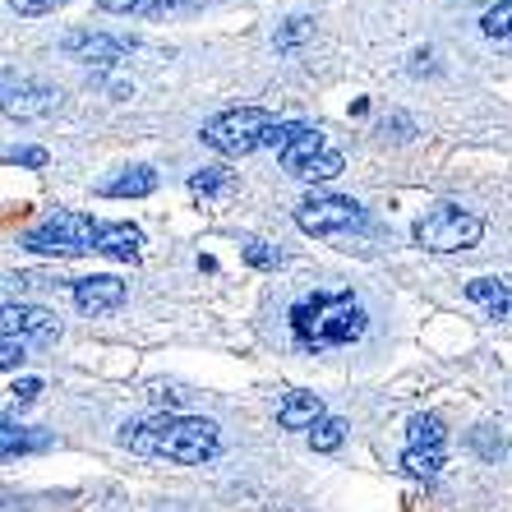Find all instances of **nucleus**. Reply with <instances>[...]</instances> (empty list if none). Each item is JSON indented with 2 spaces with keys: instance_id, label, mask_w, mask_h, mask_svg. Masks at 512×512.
Listing matches in <instances>:
<instances>
[{
  "instance_id": "28",
  "label": "nucleus",
  "mask_w": 512,
  "mask_h": 512,
  "mask_svg": "<svg viewBox=\"0 0 512 512\" xmlns=\"http://www.w3.org/2000/svg\"><path fill=\"white\" fill-rule=\"evenodd\" d=\"M10 397L19 406H28V402H37L42 397V379H14V388H10Z\"/></svg>"
},
{
  "instance_id": "19",
  "label": "nucleus",
  "mask_w": 512,
  "mask_h": 512,
  "mask_svg": "<svg viewBox=\"0 0 512 512\" xmlns=\"http://www.w3.org/2000/svg\"><path fill=\"white\" fill-rule=\"evenodd\" d=\"M342 439H346V420H337V416L319 420V425L310 429V448H314V453H337V448H342Z\"/></svg>"
},
{
  "instance_id": "4",
  "label": "nucleus",
  "mask_w": 512,
  "mask_h": 512,
  "mask_svg": "<svg viewBox=\"0 0 512 512\" xmlns=\"http://www.w3.org/2000/svg\"><path fill=\"white\" fill-rule=\"evenodd\" d=\"M273 125L277 120L263 107H231L208 120L199 139L222 157H245V153H254V148H263V139L273 134Z\"/></svg>"
},
{
  "instance_id": "8",
  "label": "nucleus",
  "mask_w": 512,
  "mask_h": 512,
  "mask_svg": "<svg viewBox=\"0 0 512 512\" xmlns=\"http://www.w3.org/2000/svg\"><path fill=\"white\" fill-rule=\"evenodd\" d=\"M5 333L10 337H37V342H56L60 337V319L42 305H24V300H10L5 305Z\"/></svg>"
},
{
  "instance_id": "15",
  "label": "nucleus",
  "mask_w": 512,
  "mask_h": 512,
  "mask_svg": "<svg viewBox=\"0 0 512 512\" xmlns=\"http://www.w3.org/2000/svg\"><path fill=\"white\" fill-rule=\"evenodd\" d=\"M443 439H448V429H443L439 416H416L406 425V448H434V453H443Z\"/></svg>"
},
{
  "instance_id": "17",
  "label": "nucleus",
  "mask_w": 512,
  "mask_h": 512,
  "mask_svg": "<svg viewBox=\"0 0 512 512\" xmlns=\"http://www.w3.org/2000/svg\"><path fill=\"white\" fill-rule=\"evenodd\" d=\"M42 448H51V434H33V429H19L14 420H5V457L42 453Z\"/></svg>"
},
{
  "instance_id": "26",
  "label": "nucleus",
  "mask_w": 512,
  "mask_h": 512,
  "mask_svg": "<svg viewBox=\"0 0 512 512\" xmlns=\"http://www.w3.org/2000/svg\"><path fill=\"white\" fill-rule=\"evenodd\" d=\"M5 162L10 167H47L51 157H47V148H14V153H5Z\"/></svg>"
},
{
  "instance_id": "9",
  "label": "nucleus",
  "mask_w": 512,
  "mask_h": 512,
  "mask_svg": "<svg viewBox=\"0 0 512 512\" xmlns=\"http://www.w3.org/2000/svg\"><path fill=\"white\" fill-rule=\"evenodd\" d=\"M60 107V93L47 84H5V116L14 120H37V116H51Z\"/></svg>"
},
{
  "instance_id": "5",
  "label": "nucleus",
  "mask_w": 512,
  "mask_h": 512,
  "mask_svg": "<svg viewBox=\"0 0 512 512\" xmlns=\"http://www.w3.org/2000/svg\"><path fill=\"white\" fill-rule=\"evenodd\" d=\"M416 245L429 254H457V250H471L480 245L485 236V222L476 213H466V208H453V203H439V208H429L425 217L416 222Z\"/></svg>"
},
{
  "instance_id": "23",
  "label": "nucleus",
  "mask_w": 512,
  "mask_h": 512,
  "mask_svg": "<svg viewBox=\"0 0 512 512\" xmlns=\"http://www.w3.org/2000/svg\"><path fill=\"white\" fill-rule=\"evenodd\" d=\"M190 190L203 194V199H208V194H222V190H227V171H222V167L194 171V176H190Z\"/></svg>"
},
{
  "instance_id": "3",
  "label": "nucleus",
  "mask_w": 512,
  "mask_h": 512,
  "mask_svg": "<svg viewBox=\"0 0 512 512\" xmlns=\"http://www.w3.org/2000/svg\"><path fill=\"white\" fill-rule=\"evenodd\" d=\"M97 236H102V222H93L88 213H56L47 222H37L33 231H24L28 254H51V259H74V254L97 250Z\"/></svg>"
},
{
  "instance_id": "6",
  "label": "nucleus",
  "mask_w": 512,
  "mask_h": 512,
  "mask_svg": "<svg viewBox=\"0 0 512 512\" xmlns=\"http://www.w3.org/2000/svg\"><path fill=\"white\" fill-rule=\"evenodd\" d=\"M296 227L305 236H342V231L365 227V208L356 199H342V194H319V199H305L296 208Z\"/></svg>"
},
{
  "instance_id": "2",
  "label": "nucleus",
  "mask_w": 512,
  "mask_h": 512,
  "mask_svg": "<svg viewBox=\"0 0 512 512\" xmlns=\"http://www.w3.org/2000/svg\"><path fill=\"white\" fill-rule=\"evenodd\" d=\"M120 443L139 457H167L180 466H199L217 453L222 434L203 416H148L120 429Z\"/></svg>"
},
{
  "instance_id": "20",
  "label": "nucleus",
  "mask_w": 512,
  "mask_h": 512,
  "mask_svg": "<svg viewBox=\"0 0 512 512\" xmlns=\"http://www.w3.org/2000/svg\"><path fill=\"white\" fill-rule=\"evenodd\" d=\"M342 167H346V157L337 153V148H328V153L314 157V162L300 171L296 180H310V185H314V180H333V176H342Z\"/></svg>"
},
{
  "instance_id": "29",
  "label": "nucleus",
  "mask_w": 512,
  "mask_h": 512,
  "mask_svg": "<svg viewBox=\"0 0 512 512\" xmlns=\"http://www.w3.org/2000/svg\"><path fill=\"white\" fill-rule=\"evenodd\" d=\"M56 5H65V0H10V10H19L24 19H33V14H51Z\"/></svg>"
},
{
  "instance_id": "18",
  "label": "nucleus",
  "mask_w": 512,
  "mask_h": 512,
  "mask_svg": "<svg viewBox=\"0 0 512 512\" xmlns=\"http://www.w3.org/2000/svg\"><path fill=\"white\" fill-rule=\"evenodd\" d=\"M480 33L494 37V42H512V0H499L480 14Z\"/></svg>"
},
{
  "instance_id": "11",
  "label": "nucleus",
  "mask_w": 512,
  "mask_h": 512,
  "mask_svg": "<svg viewBox=\"0 0 512 512\" xmlns=\"http://www.w3.org/2000/svg\"><path fill=\"white\" fill-rule=\"evenodd\" d=\"M139 245H143V231L134 222H102V236H97V254L120 263H134L139 259Z\"/></svg>"
},
{
  "instance_id": "21",
  "label": "nucleus",
  "mask_w": 512,
  "mask_h": 512,
  "mask_svg": "<svg viewBox=\"0 0 512 512\" xmlns=\"http://www.w3.org/2000/svg\"><path fill=\"white\" fill-rule=\"evenodd\" d=\"M305 130H310L305 120H277V125H273V134L263 139V148H273V153L282 157L286 148H291V143H296V139H300V134H305Z\"/></svg>"
},
{
  "instance_id": "16",
  "label": "nucleus",
  "mask_w": 512,
  "mask_h": 512,
  "mask_svg": "<svg viewBox=\"0 0 512 512\" xmlns=\"http://www.w3.org/2000/svg\"><path fill=\"white\" fill-rule=\"evenodd\" d=\"M402 471L411 480H434L443 471V453H434V448H406V453H402Z\"/></svg>"
},
{
  "instance_id": "10",
  "label": "nucleus",
  "mask_w": 512,
  "mask_h": 512,
  "mask_svg": "<svg viewBox=\"0 0 512 512\" xmlns=\"http://www.w3.org/2000/svg\"><path fill=\"white\" fill-rule=\"evenodd\" d=\"M60 47L70 51V56L79 60H97V65H116L120 56H130L134 42H125V37H107V33H65V42Z\"/></svg>"
},
{
  "instance_id": "7",
  "label": "nucleus",
  "mask_w": 512,
  "mask_h": 512,
  "mask_svg": "<svg viewBox=\"0 0 512 512\" xmlns=\"http://www.w3.org/2000/svg\"><path fill=\"white\" fill-rule=\"evenodd\" d=\"M74 291V305H79V314H111L125 305V282L111 273H93V277H79V282H70Z\"/></svg>"
},
{
  "instance_id": "30",
  "label": "nucleus",
  "mask_w": 512,
  "mask_h": 512,
  "mask_svg": "<svg viewBox=\"0 0 512 512\" xmlns=\"http://www.w3.org/2000/svg\"><path fill=\"white\" fill-rule=\"evenodd\" d=\"M102 10H116V14H139L148 0H97Z\"/></svg>"
},
{
  "instance_id": "27",
  "label": "nucleus",
  "mask_w": 512,
  "mask_h": 512,
  "mask_svg": "<svg viewBox=\"0 0 512 512\" xmlns=\"http://www.w3.org/2000/svg\"><path fill=\"white\" fill-rule=\"evenodd\" d=\"M305 33H310V19H300V14H296V19H286V28H282V33H277V47H282V51H291V47H296V42H300V37H305Z\"/></svg>"
},
{
  "instance_id": "14",
  "label": "nucleus",
  "mask_w": 512,
  "mask_h": 512,
  "mask_svg": "<svg viewBox=\"0 0 512 512\" xmlns=\"http://www.w3.org/2000/svg\"><path fill=\"white\" fill-rule=\"evenodd\" d=\"M153 190H157V171L153 167H130L125 176H116V180L102 185L107 199H143V194H153Z\"/></svg>"
},
{
  "instance_id": "25",
  "label": "nucleus",
  "mask_w": 512,
  "mask_h": 512,
  "mask_svg": "<svg viewBox=\"0 0 512 512\" xmlns=\"http://www.w3.org/2000/svg\"><path fill=\"white\" fill-rule=\"evenodd\" d=\"M24 360H28L24 337H10V333H5V342H0V365H5V370H14V365H24Z\"/></svg>"
},
{
  "instance_id": "22",
  "label": "nucleus",
  "mask_w": 512,
  "mask_h": 512,
  "mask_svg": "<svg viewBox=\"0 0 512 512\" xmlns=\"http://www.w3.org/2000/svg\"><path fill=\"white\" fill-rule=\"evenodd\" d=\"M466 296L480 300V305H489V310H499V300L508 296V282H494V277H476V282L466 286Z\"/></svg>"
},
{
  "instance_id": "12",
  "label": "nucleus",
  "mask_w": 512,
  "mask_h": 512,
  "mask_svg": "<svg viewBox=\"0 0 512 512\" xmlns=\"http://www.w3.org/2000/svg\"><path fill=\"white\" fill-rule=\"evenodd\" d=\"M319 420H328L319 393H286L282 406H277V425L282 429H314Z\"/></svg>"
},
{
  "instance_id": "1",
  "label": "nucleus",
  "mask_w": 512,
  "mask_h": 512,
  "mask_svg": "<svg viewBox=\"0 0 512 512\" xmlns=\"http://www.w3.org/2000/svg\"><path fill=\"white\" fill-rule=\"evenodd\" d=\"M286 323L300 351H333L370 333V314L351 291H314L286 310Z\"/></svg>"
},
{
  "instance_id": "13",
  "label": "nucleus",
  "mask_w": 512,
  "mask_h": 512,
  "mask_svg": "<svg viewBox=\"0 0 512 512\" xmlns=\"http://www.w3.org/2000/svg\"><path fill=\"white\" fill-rule=\"evenodd\" d=\"M323 153H328V139H323V130H314V125H310V130L300 134V139L291 143V148H286L282 157H277V162H282V171H291V176H300V171L310 167L314 157H323Z\"/></svg>"
},
{
  "instance_id": "24",
  "label": "nucleus",
  "mask_w": 512,
  "mask_h": 512,
  "mask_svg": "<svg viewBox=\"0 0 512 512\" xmlns=\"http://www.w3.org/2000/svg\"><path fill=\"white\" fill-rule=\"evenodd\" d=\"M245 263H250V268H277L282 250H277V245H263V240H250V245H245Z\"/></svg>"
}]
</instances>
